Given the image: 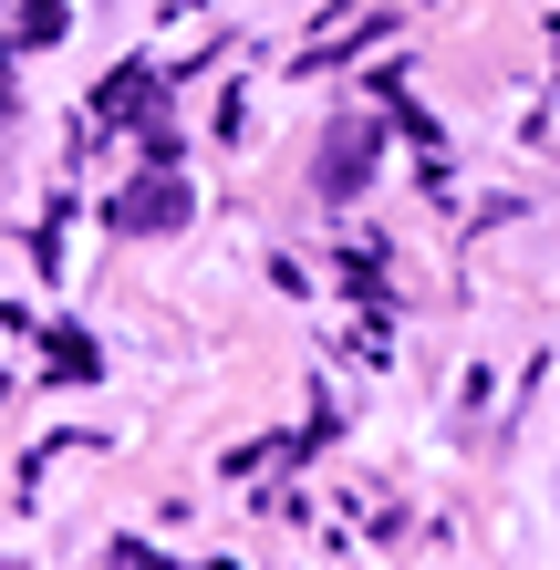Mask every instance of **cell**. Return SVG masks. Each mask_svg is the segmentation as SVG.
Masks as SVG:
<instances>
[{
    "label": "cell",
    "instance_id": "2",
    "mask_svg": "<svg viewBox=\"0 0 560 570\" xmlns=\"http://www.w3.org/2000/svg\"><path fill=\"white\" fill-rule=\"evenodd\" d=\"M177 218H187V187L177 177H136V187L115 197V228H136V239H156V228H177Z\"/></svg>",
    "mask_w": 560,
    "mask_h": 570
},
{
    "label": "cell",
    "instance_id": "1",
    "mask_svg": "<svg viewBox=\"0 0 560 570\" xmlns=\"http://www.w3.org/2000/svg\"><path fill=\"white\" fill-rule=\"evenodd\" d=\"M364 166H374V125L343 115L333 136H322V156H312V187H322V197H353V187H364Z\"/></svg>",
    "mask_w": 560,
    "mask_h": 570
}]
</instances>
